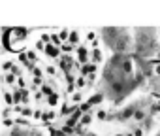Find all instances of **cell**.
Listing matches in <instances>:
<instances>
[{
    "label": "cell",
    "mask_w": 160,
    "mask_h": 136,
    "mask_svg": "<svg viewBox=\"0 0 160 136\" xmlns=\"http://www.w3.org/2000/svg\"><path fill=\"white\" fill-rule=\"evenodd\" d=\"M138 123H141L143 119H145V110L143 108H136V112H134V115H132Z\"/></svg>",
    "instance_id": "cell-1"
},
{
    "label": "cell",
    "mask_w": 160,
    "mask_h": 136,
    "mask_svg": "<svg viewBox=\"0 0 160 136\" xmlns=\"http://www.w3.org/2000/svg\"><path fill=\"white\" fill-rule=\"evenodd\" d=\"M92 121V113H85L83 117H81V121H79V123H81V125H89Z\"/></svg>",
    "instance_id": "cell-2"
},
{
    "label": "cell",
    "mask_w": 160,
    "mask_h": 136,
    "mask_svg": "<svg viewBox=\"0 0 160 136\" xmlns=\"http://www.w3.org/2000/svg\"><path fill=\"white\" fill-rule=\"evenodd\" d=\"M92 57H94V59H96V62H98V60L102 59V53H100L98 49H94V51H92Z\"/></svg>",
    "instance_id": "cell-3"
},
{
    "label": "cell",
    "mask_w": 160,
    "mask_h": 136,
    "mask_svg": "<svg viewBox=\"0 0 160 136\" xmlns=\"http://www.w3.org/2000/svg\"><path fill=\"white\" fill-rule=\"evenodd\" d=\"M58 36H60V38H62V40H64V38H66V36H68V30H60V34H58Z\"/></svg>",
    "instance_id": "cell-4"
},
{
    "label": "cell",
    "mask_w": 160,
    "mask_h": 136,
    "mask_svg": "<svg viewBox=\"0 0 160 136\" xmlns=\"http://www.w3.org/2000/svg\"><path fill=\"white\" fill-rule=\"evenodd\" d=\"M117 136H122V134H117Z\"/></svg>",
    "instance_id": "cell-5"
}]
</instances>
